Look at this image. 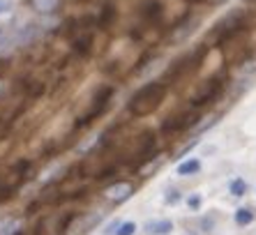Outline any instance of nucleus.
I'll return each mask as SVG.
<instances>
[{"mask_svg":"<svg viewBox=\"0 0 256 235\" xmlns=\"http://www.w3.org/2000/svg\"><path fill=\"white\" fill-rule=\"evenodd\" d=\"M254 222V210L252 208H238L236 210V224L238 226H250Z\"/></svg>","mask_w":256,"mask_h":235,"instance_id":"0eeeda50","label":"nucleus"},{"mask_svg":"<svg viewBox=\"0 0 256 235\" xmlns=\"http://www.w3.org/2000/svg\"><path fill=\"white\" fill-rule=\"evenodd\" d=\"M228 192H231L233 196H238V198H240V196L247 194V182H244L242 178H238V180H233V182L228 184Z\"/></svg>","mask_w":256,"mask_h":235,"instance_id":"1a4fd4ad","label":"nucleus"},{"mask_svg":"<svg viewBox=\"0 0 256 235\" xmlns=\"http://www.w3.org/2000/svg\"><path fill=\"white\" fill-rule=\"evenodd\" d=\"M198 170H201V159H185V162H180L178 164V176L187 178V176H196Z\"/></svg>","mask_w":256,"mask_h":235,"instance_id":"39448f33","label":"nucleus"},{"mask_svg":"<svg viewBox=\"0 0 256 235\" xmlns=\"http://www.w3.org/2000/svg\"><path fill=\"white\" fill-rule=\"evenodd\" d=\"M32 7L42 14H51L58 7V0H32Z\"/></svg>","mask_w":256,"mask_h":235,"instance_id":"6e6552de","label":"nucleus"},{"mask_svg":"<svg viewBox=\"0 0 256 235\" xmlns=\"http://www.w3.org/2000/svg\"><path fill=\"white\" fill-rule=\"evenodd\" d=\"M201 203H203V198L198 194L187 196V208H190V210H201Z\"/></svg>","mask_w":256,"mask_h":235,"instance_id":"f8f14e48","label":"nucleus"},{"mask_svg":"<svg viewBox=\"0 0 256 235\" xmlns=\"http://www.w3.org/2000/svg\"><path fill=\"white\" fill-rule=\"evenodd\" d=\"M136 233V224L134 222H120L118 230H116V235H134Z\"/></svg>","mask_w":256,"mask_h":235,"instance_id":"9b49d317","label":"nucleus"},{"mask_svg":"<svg viewBox=\"0 0 256 235\" xmlns=\"http://www.w3.org/2000/svg\"><path fill=\"white\" fill-rule=\"evenodd\" d=\"M194 30H196V21H190V24H185V28H182V30H178V32L173 35V40H176V42H182L187 35H192Z\"/></svg>","mask_w":256,"mask_h":235,"instance_id":"9d476101","label":"nucleus"},{"mask_svg":"<svg viewBox=\"0 0 256 235\" xmlns=\"http://www.w3.org/2000/svg\"><path fill=\"white\" fill-rule=\"evenodd\" d=\"M220 90H222V83L217 81V78H210V81L201 83V88L192 94V104H194V106L210 104V102H214V97L220 94Z\"/></svg>","mask_w":256,"mask_h":235,"instance_id":"f03ea898","label":"nucleus"},{"mask_svg":"<svg viewBox=\"0 0 256 235\" xmlns=\"http://www.w3.org/2000/svg\"><path fill=\"white\" fill-rule=\"evenodd\" d=\"M10 12V0H0V14Z\"/></svg>","mask_w":256,"mask_h":235,"instance_id":"4468645a","label":"nucleus"},{"mask_svg":"<svg viewBox=\"0 0 256 235\" xmlns=\"http://www.w3.org/2000/svg\"><path fill=\"white\" fill-rule=\"evenodd\" d=\"M171 228H173L171 219H155V222L146 224V233L148 235H166L171 233Z\"/></svg>","mask_w":256,"mask_h":235,"instance_id":"20e7f679","label":"nucleus"},{"mask_svg":"<svg viewBox=\"0 0 256 235\" xmlns=\"http://www.w3.org/2000/svg\"><path fill=\"white\" fill-rule=\"evenodd\" d=\"M132 194H134V187H132L130 182L111 184V187L104 192V196H106L108 200H114V203H122V200H127Z\"/></svg>","mask_w":256,"mask_h":235,"instance_id":"7ed1b4c3","label":"nucleus"},{"mask_svg":"<svg viewBox=\"0 0 256 235\" xmlns=\"http://www.w3.org/2000/svg\"><path fill=\"white\" fill-rule=\"evenodd\" d=\"M18 230H21V219L7 217L0 222V235H16Z\"/></svg>","mask_w":256,"mask_h":235,"instance_id":"423d86ee","label":"nucleus"},{"mask_svg":"<svg viewBox=\"0 0 256 235\" xmlns=\"http://www.w3.org/2000/svg\"><path fill=\"white\" fill-rule=\"evenodd\" d=\"M164 94H166V86L162 81H152V83H146L141 90H138L130 102V111L134 116H150L152 111H157L164 100Z\"/></svg>","mask_w":256,"mask_h":235,"instance_id":"f257e3e1","label":"nucleus"},{"mask_svg":"<svg viewBox=\"0 0 256 235\" xmlns=\"http://www.w3.org/2000/svg\"><path fill=\"white\" fill-rule=\"evenodd\" d=\"M164 200H166V203H178V200H180V192H178V189H168V194L164 196Z\"/></svg>","mask_w":256,"mask_h":235,"instance_id":"ddd939ff","label":"nucleus"}]
</instances>
